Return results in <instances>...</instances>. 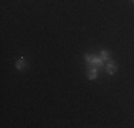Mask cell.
Here are the masks:
<instances>
[{
	"mask_svg": "<svg viewBox=\"0 0 134 128\" xmlns=\"http://www.w3.org/2000/svg\"><path fill=\"white\" fill-rule=\"evenodd\" d=\"M84 59H86V61H87V63L93 64V67H101V66H103V61H104L101 57L93 56V54H86Z\"/></svg>",
	"mask_w": 134,
	"mask_h": 128,
	"instance_id": "obj_1",
	"label": "cell"
},
{
	"mask_svg": "<svg viewBox=\"0 0 134 128\" xmlns=\"http://www.w3.org/2000/svg\"><path fill=\"white\" fill-rule=\"evenodd\" d=\"M106 71H107V74H114L117 71V64L114 61H108L106 66Z\"/></svg>",
	"mask_w": 134,
	"mask_h": 128,
	"instance_id": "obj_2",
	"label": "cell"
},
{
	"mask_svg": "<svg viewBox=\"0 0 134 128\" xmlns=\"http://www.w3.org/2000/svg\"><path fill=\"white\" fill-rule=\"evenodd\" d=\"M24 66H26V59H24V57H20V60L16 63V68H17V70H23Z\"/></svg>",
	"mask_w": 134,
	"mask_h": 128,
	"instance_id": "obj_3",
	"label": "cell"
},
{
	"mask_svg": "<svg viewBox=\"0 0 134 128\" xmlns=\"http://www.w3.org/2000/svg\"><path fill=\"white\" fill-rule=\"evenodd\" d=\"M96 77H97V67H93L88 71V80H96Z\"/></svg>",
	"mask_w": 134,
	"mask_h": 128,
	"instance_id": "obj_4",
	"label": "cell"
},
{
	"mask_svg": "<svg viewBox=\"0 0 134 128\" xmlns=\"http://www.w3.org/2000/svg\"><path fill=\"white\" fill-rule=\"evenodd\" d=\"M100 57H101L103 60H108V59H110V53H108L107 50H103V51L100 53Z\"/></svg>",
	"mask_w": 134,
	"mask_h": 128,
	"instance_id": "obj_5",
	"label": "cell"
},
{
	"mask_svg": "<svg viewBox=\"0 0 134 128\" xmlns=\"http://www.w3.org/2000/svg\"><path fill=\"white\" fill-rule=\"evenodd\" d=\"M133 3H134V0H133Z\"/></svg>",
	"mask_w": 134,
	"mask_h": 128,
	"instance_id": "obj_6",
	"label": "cell"
}]
</instances>
